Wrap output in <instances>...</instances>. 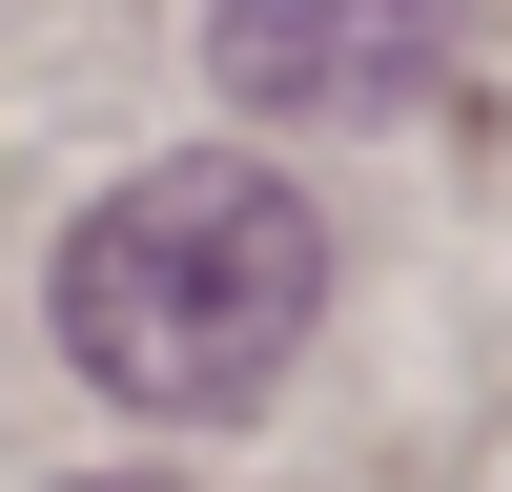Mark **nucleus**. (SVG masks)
<instances>
[{"label": "nucleus", "instance_id": "nucleus-1", "mask_svg": "<svg viewBox=\"0 0 512 492\" xmlns=\"http://www.w3.org/2000/svg\"><path fill=\"white\" fill-rule=\"evenodd\" d=\"M308 308H328V226H308V185L246 164V144H185V164H144V185H103L62 226V267H41L62 369L123 390V410H164V431L267 410L287 349H308Z\"/></svg>", "mask_w": 512, "mask_h": 492}, {"label": "nucleus", "instance_id": "nucleus-2", "mask_svg": "<svg viewBox=\"0 0 512 492\" xmlns=\"http://www.w3.org/2000/svg\"><path fill=\"white\" fill-rule=\"evenodd\" d=\"M472 0H205V82L246 123H410Z\"/></svg>", "mask_w": 512, "mask_h": 492}]
</instances>
